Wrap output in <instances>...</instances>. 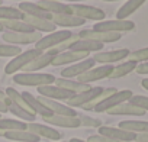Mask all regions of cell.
<instances>
[{
  "instance_id": "cell-1",
  "label": "cell",
  "mask_w": 148,
  "mask_h": 142,
  "mask_svg": "<svg viewBox=\"0 0 148 142\" xmlns=\"http://www.w3.org/2000/svg\"><path fill=\"white\" fill-rule=\"evenodd\" d=\"M13 81L19 86L26 87H41L55 83V76L47 73H19L13 76Z\"/></svg>"
},
{
  "instance_id": "cell-2",
  "label": "cell",
  "mask_w": 148,
  "mask_h": 142,
  "mask_svg": "<svg viewBox=\"0 0 148 142\" xmlns=\"http://www.w3.org/2000/svg\"><path fill=\"white\" fill-rule=\"evenodd\" d=\"M41 54H42V51H39L36 48H32V49H28V51H22L19 55L13 57V59H10V62L6 64L5 73L9 74V76H15L18 71H22L28 64H31Z\"/></svg>"
},
{
  "instance_id": "cell-3",
  "label": "cell",
  "mask_w": 148,
  "mask_h": 142,
  "mask_svg": "<svg viewBox=\"0 0 148 142\" xmlns=\"http://www.w3.org/2000/svg\"><path fill=\"white\" fill-rule=\"evenodd\" d=\"M134 96V93L131 90H121V91H116L113 94H110L109 97H106L105 100H102L100 103H97L95 107H93V112H97V113H103V112H108L125 102H129V99Z\"/></svg>"
},
{
  "instance_id": "cell-4",
  "label": "cell",
  "mask_w": 148,
  "mask_h": 142,
  "mask_svg": "<svg viewBox=\"0 0 148 142\" xmlns=\"http://www.w3.org/2000/svg\"><path fill=\"white\" fill-rule=\"evenodd\" d=\"M3 41H6L9 45H29V44H36L41 38L42 33L34 31V32H3Z\"/></svg>"
},
{
  "instance_id": "cell-5",
  "label": "cell",
  "mask_w": 148,
  "mask_h": 142,
  "mask_svg": "<svg viewBox=\"0 0 148 142\" xmlns=\"http://www.w3.org/2000/svg\"><path fill=\"white\" fill-rule=\"evenodd\" d=\"M93 31H102V32H115V33H122V32H129L135 29V23L128 19H115V20H102L97 22L93 28Z\"/></svg>"
},
{
  "instance_id": "cell-6",
  "label": "cell",
  "mask_w": 148,
  "mask_h": 142,
  "mask_svg": "<svg viewBox=\"0 0 148 142\" xmlns=\"http://www.w3.org/2000/svg\"><path fill=\"white\" fill-rule=\"evenodd\" d=\"M71 35H73V32H70V31H55V32H51L49 35L42 36L35 44V48L39 49V51H42V52L49 51V49L55 48L57 45H60L61 42L67 41Z\"/></svg>"
},
{
  "instance_id": "cell-7",
  "label": "cell",
  "mask_w": 148,
  "mask_h": 142,
  "mask_svg": "<svg viewBox=\"0 0 148 142\" xmlns=\"http://www.w3.org/2000/svg\"><path fill=\"white\" fill-rule=\"evenodd\" d=\"M70 6H71L73 15H76L77 18H82L84 20L90 19V20L102 22L106 18V13L102 9L95 8V6H87V5H80V3H71Z\"/></svg>"
},
{
  "instance_id": "cell-8",
  "label": "cell",
  "mask_w": 148,
  "mask_h": 142,
  "mask_svg": "<svg viewBox=\"0 0 148 142\" xmlns=\"http://www.w3.org/2000/svg\"><path fill=\"white\" fill-rule=\"evenodd\" d=\"M113 71V65H100V67H93L90 68L89 71H86L84 74L79 76L77 77V81L79 83H83V84H90L93 81H99V80H103V79H108L110 77Z\"/></svg>"
},
{
  "instance_id": "cell-9",
  "label": "cell",
  "mask_w": 148,
  "mask_h": 142,
  "mask_svg": "<svg viewBox=\"0 0 148 142\" xmlns=\"http://www.w3.org/2000/svg\"><path fill=\"white\" fill-rule=\"evenodd\" d=\"M103 87H90L89 90H86V91H82V93H77V94H74L71 99H68L67 100V106H70V107H83V106H86L87 103H90V102H93L97 96H100L102 93H103Z\"/></svg>"
},
{
  "instance_id": "cell-10",
  "label": "cell",
  "mask_w": 148,
  "mask_h": 142,
  "mask_svg": "<svg viewBox=\"0 0 148 142\" xmlns=\"http://www.w3.org/2000/svg\"><path fill=\"white\" fill-rule=\"evenodd\" d=\"M80 39H89V41H96L100 44H110L121 41L122 33H115V32H102V31H93V29H84L79 33Z\"/></svg>"
},
{
  "instance_id": "cell-11",
  "label": "cell",
  "mask_w": 148,
  "mask_h": 142,
  "mask_svg": "<svg viewBox=\"0 0 148 142\" xmlns=\"http://www.w3.org/2000/svg\"><path fill=\"white\" fill-rule=\"evenodd\" d=\"M131 54L129 49L126 48H122V49H113V51H105V52H96L92 58L95 59V62H99V64H109L112 65L113 62H118V61H122L125 58H128Z\"/></svg>"
},
{
  "instance_id": "cell-12",
  "label": "cell",
  "mask_w": 148,
  "mask_h": 142,
  "mask_svg": "<svg viewBox=\"0 0 148 142\" xmlns=\"http://www.w3.org/2000/svg\"><path fill=\"white\" fill-rule=\"evenodd\" d=\"M95 59L93 58H86L80 62H76V64H71L68 65L67 68H64L61 71V79H68L71 80L73 77H79L82 74H84L86 71H89L90 68L95 67Z\"/></svg>"
},
{
  "instance_id": "cell-13",
  "label": "cell",
  "mask_w": 148,
  "mask_h": 142,
  "mask_svg": "<svg viewBox=\"0 0 148 142\" xmlns=\"http://www.w3.org/2000/svg\"><path fill=\"white\" fill-rule=\"evenodd\" d=\"M38 89V93L39 96L42 97H47V99H51V100H57V102H67L68 99H71L74 96V93L65 90V89H61V87H57L55 84H49V86H41V87H36Z\"/></svg>"
},
{
  "instance_id": "cell-14",
  "label": "cell",
  "mask_w": 148,
  "mask_h": 142,
  "mask_svg": "<svg viewBox=\"0 0 148 142\" xmlns=\"http://www.w3.org/2000/svg\"><path fill=\"white\" fill-rule=\"evenodd\" d=\"M99 135L106 136V138H110V139H115V141H119V142H134L135 138H136V133L123 130L121 128L103 126V125L99 128Z\"/></svg>"
},
{
  "instance_id": "cell-15",
  "label": "cell",
  "mask_w": 148,
  "mask_h": 142,
  "mask_svg": "<svg viewBox=\"0 0 148 142\" xmlns=\"http://www.w3.org/2000/svg\"><path fill=\"white\" fill-rule=\"evenodd\" d=\"M38 99H39V102H41L45 107H48V109L51 110L52 115L73 116V117H74V116H79L77 112H76V109H73V107H70V106H67V104H62V103H60V102H57V100H51V99H47V97H42V96H39Z\"/></svg>"
},
{
  "instance_id": "cell-16",
  "label": "cell",
  "mask_w": 148,
  "mask_h": 142,
  "mask_svg": "<svg viewBox=\"0 0 148 142\" xmlns=\"http://www.w3.org/2000/svg\"><path fill=\"white\" fill-rule=\"evenodd\" d=\"M42 120L48 125L52 126H60V128H68V129H76L80 125V119L79 116H60V115H51V116H45L42 117Z\"/></svg>"
},
{
  "instance_id": "cell-17",
  "label": "cell",
  "mask_w": 148,
  "mask_h": 142,
  "mask_svg": "<svg viewBox=\"0 0 148 142\" xmlns=\"http://www.w3.org/2000/svg\"><path fill=\"white\" fill-rule=\"evenodd\" d=\"M26 129L29 132H32L34 135L39 136V138H47V139H51V141H58L61 138V133L57 129L47 126V125H42V123L31 122V123L26 125Z\"/></svg>"
},
{
  "instance_id": "cell-18",
  "label": "cell",
  "mask_w": 148,
  "mask_h": 142,
  "mask_svg": "<svg viewBox=\"0 0 148 142\" xmlns=\"http://www.w3.org/2000/svg\"><path fill=\"white\" fill-rule=\"evenodd\" d=\"M89 57V54L86 52H76V51H65V52H60L58 55H55L54 61L51 65L54 67H58V65H65V64H76V62H80L83 59H86Z\"/></svg>"
},
{
  "instance_id": "cell-19",
  "label": "cell",
  "mask_w": 148,
  "mask_h": 142,
  "mask_svg": "<svg viewBox=\"0 0 148 142\" xmlns=\"http://www.w3.org/2000/svg\"><path fill=\"white\" fill-rule=\"evenodd\" d=\"M38 6H41L45 12H48L52 16H55V15H71L73 13L70 5L55 2V0H39Z\"/></svg>"
},
{
  "instance_id": "cell-20",
  "label": "cell",
  "mask_w": 148,
  "mask_h": 142,
  "mask_svg": "<svg viewBox=\"0 0 148 142\" xmlns=\"http://www.w3.org/2000/svg\"><path fill=\"white\" fill-rule=\"evenodd\" d=\"M22 20L26 22L29 26H32L34 31H36V32H39V33H42V32L51 33V32H55V29H57V26H55L51 20H47V19H41V18H34V16H26V15H23Z\"/></svg>"
},
{
  "instance_id": "cell-21",
  "label": "cell",
  "mask_w": 148,
  "mask_h": 142,
  "mask_svg": "<svg viewBox=\"0 0 148 142\" xmlns=\"http://www.w3.org/2000/svg\"><path fill=\"white\" fill-rule=\"evenodd\" d=\"M23 15L26 16H34V18H41V19H47L51 20L52 15H49L48 12H45L41 6H38V3H32V2H21L19 8H18Z\"/></svg>"
},
{
  "instance_id": "cell-22",
  "label": "cell",
  "mask_w": 148,
  "mask_h": 142,
  "mask_svg": "<svg viewBox=\"0 0 148 142\" xmlns=\"http://www.w3.org/2000/svg\"><path fill=\"white\" fill-rule=\"evenodd\" d=\"M54 58H55V55H52V54H49V52L45 51V52H42L39 57H36L31 64H28V65L22 70V73H36V71H39V70H42V68L51 65L52 61H54Z\"/></svg>"
},
{
  "instance_id": "cell-23",
  "label": "cell",
  "mask_w": 148,
  "mask_h": 142,
  "mask_svg": "<svg viewBox=\"0 0 148 142\" xmlns=\"http://www.w3.org/2000/svg\"><path fill=\"white\" fill-rule=\"evenodd\" d=\"M51 22L55 26H62V28H77V26H83L84 25V19L77 18L76 15H55L52 16Z\"/></svg>"
},
{
  "instance_id": "cell-24",
  "label": "cell",
  "mask_w": 148,
  "mask_h": 142,
  "mask_svg": "<svg viewBox=\"0 0 148 142\" xmlns=\"http://www.w3.org/2000/svg\"><path fill=\"white\" fill-rule=\"evenodd\" d=\"M21 94H22V97L25 99V102L29 104V107L32 109V112H34L35 115H39L41 117H45V116H51V115H52L51 110H49L48 107H45V106L39 102V99L35 97L34 94H31V93H28V91H22Z\"/></svg>"
},
{
  "instance_id": "cell-25",
  "label": "cell",
  "mask_w": 148,
  "mask_h": 142,
  "mask_svg": "<svg viewBox=\"0 0 148 142\" xmlns=\"http://www.w3.org/2000/svg\"><path fill=\"white\" fill-rule=\"evenodd\" d=\"M103 49V44L96 42V41H89V39H79L77 42H74L70 48V51H76V52H100Z\"/></svg>"
},
{
  "instance_id": "cell-26",
  "label": "cell",
  "mask_w": 148,
  "mask_h": 142,
  "mask_svg": "<svg viewBox=\"0 0 148 142\" xmlns=\"http://www.w3.org/2000/svg\"><path fill=\"white\" fill-rule=\"evenodd\" d=\"M57 87H61V89H65L74 94L77 93H82V91H86L89 90L92 86L90 84H83V83H79V81H74V80H68V79H55V83H54Z\"/></svg>"
},
{
  "instance_id": "cell-27",
  "label": "cell",
  "mask_w": 148,
  "mask_h": 142,
  "mask_svg": "<svg viewBox=\"0 0 148 142\" xmlns=\"http://www.w3.org/2000/svg\"><path fill=\"white\" fill-rule=\"evenodd\" d=\"M106 113H109V115H116V116H119V115H126V116H144V115H145V112H144L142 109H139V107L131 104L129 102H125V103H122V104H119V106H116V107L108 110Z\"/></svg>"
},
{
  "instance_id": "cell-28",
  "label": "cell",
  "mask_w": 148,
  "mask_h": 142,
  "mask_svg": "<svg viewBox=\"0 0 148 142\" xmlns=\"http://www.w3.org/2000/svg\"><path fill=\"white\" fill-rule=\"evenodd\" d=\"M147 2V0H126V3L123 6L119 8V10L116 12V18L123 20L126 18H129L132 13H135L144 3Z\"/></svg>"
},
{
  "instance_id": "cell-29",
  "label": "cell",
  "mask_w": 148,
  "mask_h": 142,
  "mask_svg": "<svg viewBox=\"0 0 148 142\" xmlns=\"http://www.w3.org/2000/svg\"><path fill=\"white\" fill-rule=\"evenodd\" d=\"M5 138L9 141H16V142H39V136L34 135L32 132L26 130H12V132H5Z\"/></svg>"
},
{
  "instance_id": "cell-30",
  "label": "cell",
  "mask_w": 148,
  "mask_h": 142,
  "mask_svg": "<svg viewBox=\"0 0 148 142\" xmlns=\"http://www.w3.org/2000/svg\"><path fill=\"white\" fill-rule=\"evenodd\" d=\"M123 130L132 132V133H147L148 132V122L145 120H122L119 122V126Z\"/></svg>"
},
{
  "instance_id": "cell-31",
  "label": "cell",
  "mask_w": 148,
  "mask_h": 142,
  "mask_svg": "<svg viewBox=\"0 0 148 142\" xmlns=\"http://www.w3.org/2000/svg\"><path fill=\"white\" fill-rule=\"evenodd\" d=\"M3 29H8V32H34L32 26H29L22 19H13V20H0Z\"/></svg>"
},
{
  "instance_id": "cell-32",
  "label": "cell",
  "mask_w": 148,
  "mask_h": 142,
  "mask_svg": "<svg viewBox=\"0 0 148 142\" xmlns=\"http://www.w3.org/2000/svg\"><path fill=\"white\" fill-rule=\"evenodd\" d=\"M26 122H22L19 119H9L2 117L0 119V130L3 132H12V130H26Z\"/></svg>"
},
{
  "instance_id": "cell-33",
  "label": "cell",
  "mask_w": 148,
  "mask_h": 142,
  "mask_svg": "<svg viewBox=\"0 0 148 142\" xmlns=\"http://www.w3.org/2000/svg\"><path fill=\"white\" fill-rule=\"evenodd\" d=\"M136 65H138V64L134 62V61H125V62H122V64L113 67V71H112V74H110L109 79H121V77H125V76H128L129 73L135 71Z\"/></svg>"
},
{
  "instance_id": "cell-34",
  "label": "cell",
  "mask_w": 148,
  "mask_h": 142,
  "mask_svg": "<svg viewBox=\"0 0 148 142\" xmlns=\"http://www.w3.org/2000/svg\"><path fill=\"white\" fill-rule=\"evenodd\" d=\"M8 112L13 113L16 117H19V120H22V122H26V123L35 122V117H36V115H34V113H29V112L23 110L22 107H19V106H16V104H13V103H10V104L8 106Z\"/></svg>"
},
{
  "instance_id": "cell-35",
  "label": "cell",
  "mask_w": 148,
  "mask_h": 142,
  "mask_svg": "<svg viewBox=\"0 0 148 142\" xmlns=\"http://www.w3.org/2000/svg\"><path fill=\"white\" fill-rule=\"evenodd\" d=\"M23 13L18 8L10 6H0V20H13V19H22Z\"/></svg>"
},
{
  "instance_id": "cell-36",
  "label": "cell",
  "mask_w": 148,
  "mask_h": 142,
  "mask_svg": "<svg viewBox=\"0 0 148 142\" xmlns=\"http://www.w3.org/2000/svg\"><path fill=\"white\" fill-rule=\"evenodd\" d=\"M116 91H118V90H116L115 87H108V89H105V90H103V93H102L100 96H97L93 102L87 103V104H86V106H83L82 109H83V110H93V107H95L97 103H100L102 100H105L106 97H109L110 94H113V93H116Z\"/></svg>"
},
{
  "instance_id": "cell-37",
  "label": "cell",
  "mask_w": 148,
  "mask_h": 142,
  "mask_svg": "<svg viewBox=\"0 0 148 142\" xmlns=\"http://www.w3.org/2000/svg\"><path fill=\"white\" fill-rule=\"evenodd\" d=\"M129 61H134L136 64L148 62V48H141V49L132 51L129 54Z\"/></svg>"
},
{
  "instance_id": "cell-38",
  "label": "cell",
  "mask_w": 148,
  "mask_h": 142,
  "mask_svg": "<svg viewBox=\"0 0 148 142\" xmlns=\"http://www.w3.org/2000/svg\"><path fill=\"white\" fill-rule=\"evenodd\" d=\"M22 52L21 46L9 45V44H0V57H16Z\"/></svg>"
},
{
  "instance_id": "cell-39",
  "label": "cell",
  "mask_w": 148,
  "mask_h": 142,
  "mask_svg": "<svg viewBox=\"0 0 148 142\" xmlns=\"http://www.w3.org/2000/svg\"><path fill=\"white\" fill-rule=\"evenodd\" d=\"M129 103L142 109L144 112H148V97L147 96H141V94H134L129 99Z\"/></svg>"
},
{
  "instance_id": "cell-40",
  "label": "cell",
  "mask_w": 148,
  "mask_h": 142,
  "mask_svg": "<svg viewBox=\"0 0 148 142\" xmlns=\"http://www.w3.org/2000/svg\"><path fill=\"white\" fill-rule=\"evenodd\" d=\"M79 119H80L82 126H87V128H100L102 126V120L90 117V116H79Z\"/></svg>"
},
{
  "instance_id": "cell-41",
  "label": "cell",
  "mask_w": 148,
  "mask_h": 142,
  "mask_svg": "<svg viewBox=\"0 0 148 142\" xmlns=\"http://www.w3.org/2000/svg\"><path fill=\"white\" fill-rule=\"evenodd\" d=\"M87 142H119V141H115V139H110V138H106V136H102V135H92L89 136Z\"/></svg>"
},
{
  "instance_id": "cell-42",
  "label": "cell",
  "mask_w": 148,
  "mask_h": 142,
  "mask_svg": "<svg viewBox=\"0 0 148 142\" xmlns=\"http://www.w3.org/2000/svg\"><path fill=\"white\" fill-rule=\"evenodd\" d=\"M135 71H136L138 74H141V76H147V74H148V62H141V64H138L136 68H135Z\"/></svg>"
},
{
  "instance_id": "cell-43",
  "label": "cell",
  "mask_w": 148,
  "mask_h": 142,
  "mask_svg": "<svg viewBox=\"0 0 148 142\" xmlns=\"http://www.w3.org/2000/svg\"><path fill=\"white\" fill-rule=\"evenodd\" d=\"M135 141L136 142H148V132L147 133H138Z\"/></svg>"
},
{
  "instance_id": "cell-44",
  "label": "cell",
  "mask_w": 148,
  "mask_h": 142,
  "mask_svg": "<svg viewBox=\"0 0 148 142\" xmlns=\"http://www.w3.org/2000/svg\"><path fill=\"white\" fill-rule=\"evenodd\" d=\"M8 112V106L2 102V100H0V115H2V113H6Z\"/></svg>"
},
{
  "instance_id": "cell-45",
  "label": "cell",
  "mask_w": 148,
  "mask_h": 142,
  "mask_svg": "<svg viewBox=\"0 0 148 142\" xmlns=\"http://www.w3.org/2000/svg\"><path fill=\"white\" fill-rule=\"evenodd\" d=\"M141 86H142L145 90H148V79H144V80L141 81Z\"/></svg>"
},
{
  "instance_id": "cell-46",
  "label": "cell",
  "mask_w": 148,
  "mask_h": 142,
  "mask_svg": "<svg viewBox=\"0 0 148 142\" xmlns=\"http://www.w3.org/2000/svg\"><path fill=\"white\" fill-rule=\"evenodd\" d=\"M8 96H6V93L3 91V90H0V100H2V102H5V99H6Z\"/></svg>"
},
{
  "instance_id": "cell-47",
  "label": "cell",
  "mask_w": 148,
  "mask_h": 142,
  "mask_svg": "<svg viewBox=\"0 0 148 142\" xmlns=\"http://www.w3.org/2000/svg\"><path fill=\"white\" fill-rule=\"evenodd\" d=\"M70 142H87V141H83V139H79V138H71Z\"/></svg>"
},
{
  "instance_id": "cell-48",
  "label": "cell",
  "mask_w": 148,
  "mask_h": 142,
  "mask_svg": "<svg viewBox=\"0 0 148 142\" xmlns=\"http://www.w3.org/2000/svg\"><path fill=\"white\" fill-rule=\"evenodd\" d=\"M68 2H73V3H77V2H83V0H68Z\"/></svg>"
},
{
  "instance_id": "cell-49",
  "label": "cell",
  "mask_w": 148,
  "mask_h": 142,
  "mask_svg": "<svg viewBox=\"0 0 148 142\" xmlns=\"http://www.w3.org/2000/svg\"><path fill=\"white\" fill-rule=\"evenodd\" d=\"M5 29H3V26H2V23H0V32H3Z\"/></svg>"
},
{
  "instance_id": "cell-50",
  "label": "cell",
  "mask_w": 148,
  "mask_h": 142,
  "mask_svg": "<svg viewBox=\"0 0 148 142\" xmlns=\"http://www.w3.org/2000/svg\"><path fill=\"white\" fill-rule=\"evenodd\" d=\"M103 2H118V0H103Z\"/></svg>"
},
{
  "instance_id": "cell-51",
  "label": "cell",
  "mask_w": 148,
  "mask_h": 142,
  "mask_svg": "<svg viewBox=\"0 0 148 142\" xmlns=\"http://www.w3.org/2000/svg\"><path fill=\"white\" fill-rule=\"evenodd\" d=\"M0 136H5V132L3 130H0Z\"/></svg>"
},
{
  "instance_id": "cell-52",
  "label": "cell",
  "mask_w": 148,
  "mask_h": 142,
  "mask_svg": "<svg viewBox=\"0 0 148 142\" xmlns=\"http://www.w3.org/2000/svg\"><path fill=\"white\" fill-rule=\"evenodd\" d=\"M19 2H31V0H19Z\"/></svg>"
},
{
  "instance_id": "cell-53",
  "label": "cell",
  "mask_w": 148,
  "mask_h": 142,
  "mask_svg": "<svg viewBox=\"0 0 148 142\" xmlns=\"http://www.w3.org/2000/svg\"><path fill=\"white\" fill-rule=\"evenodd\" d=\"M0 6H2V0H0Z\"/></svg>"
},
{
  "instance_id": "cell-54",
  "label": "cell",
  "mask_w": 148,
  "mask_h": 142,
  "mask_svg": "<svg viewBox=\"0 0 148 142\" xmlns=\"http://www.w3.org/2000/svg\"><path fill=\"white\" fill-rule=\"evenodd\" d=\"M55 2H60V0H55Z\"/></svg>"
},
{
  "instance_id": "cell-55",
  "label": "cell",
  "mask_w": 148,
  "mask_h": 142,
  "mask_svg": "<svg viewBox=\"0 0 148 142\" xmlns=\"http://www.w3.org/2000/svg\"><path fill=\"white\" fill-rule=\"evenodd\" d=\"M0 119H2V115H0Z\"/></svg>"
}]
</instances>
